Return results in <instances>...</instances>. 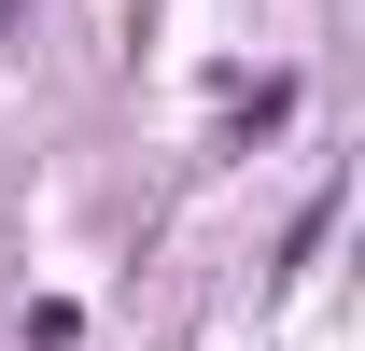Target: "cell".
<instances>
[{
	"label": "cell",
	"mask_w": 365,
	"mask_h": 351,
	"mask_svg": "<svg viewBox=\"0 0 365 351\" xmlns=\"http://www.w3.org/2000/svg\"><path fill=\"white\" fill-rule=\"evenodd\" d=\"M14 29H29V0H0V43H14Z\"/></svg>",
	"instance_id": "6da1fadb"
}]
</instances>
